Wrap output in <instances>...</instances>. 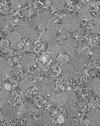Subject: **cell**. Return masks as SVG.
Listing matches in <instances>:
<instances>
[{
	"label": "cell",
	"mask_w": 100,
	"mask_h": 126,
	"mask_svg": "<svg viewBox=\"0 0 100 126\" xmlns=\"http://www.w3.org/2000/svg\"><path fill=\"white\" fill-rule=\"evenodd\" d=\"M10 23H11V25L13 26V27H17L18 25L20 24V18L19 17H14V18H10Z\"/></svg>",
	"instance_id": "8"
},
{
	"label": "cell",
	"mask_w": 100,
	"mask_h": 126,
	"mask_svg": "<svg viewBox=\"0 0 100 126\" xmlns=\"http://www.w3.org/2000/svg\"><path fill=\"white\" fill-rule=\"evenodd\" d=\"M79 110L81 111V112H83V113H87V112L90 110V108H89V106H88V104H85L81 107V108H79Z\"/></svg>",
	"instance_id": "17"
},
{
	"label": "cell",
	"mask_w": 100,
	"mask_h": 126,
	"mask_svg": "<svg viewBox=\"0 0 100 126\" xmlns=\"http://www.w3.org/2000/svg\"><path fill=\"white\" fill-rule=\"evenodd\" d=\"M68 85H69V90H73L75 91L76 89H78V82L74 79H70L68 81Z\"/></svg>",
	"instance_id": "5"
},
{
	"label": "cell",
	"mask_w": 100,
	"mask_h": 126,
	"mask_svg": "<svg viewBox=\"0 0 100 126\" xmlns=\"http://www.w3.org/2000/svg\"><path fill=\"white\" fill-rule=\"evenodd\" d=\"M28 70H29V74L37 75V73H38V67L36 66V65H35V66H31Z\"/></svg>",
	"instance_id": "11"
},
{
	"label": "cell",
	"mask_w": 100,
	"mask_h": 126,
	"mask_svg": "<svg viewBox=\"0 0 100 126\" xmlns=\"http://www.w3.org/2000/svg\"><path fill=\"white\" fill-rule=\"evenodd\" d=\"M81 52L84 53L85 55H87V54H89L90 52H91V49H90V47H88V46H85V47H83V48H82V50H81Z\"/></svg>",
	"instance_id": "20"
},
{
	"label": "cell",
	"mask_w": 100,
	"mask_h": 126,
	"mask_svg": "<svg viewBox=\"0 0 100 126\" xmlns=\"http://www.w3.org/2000/svg\"><path fill=\"white\" fill-rule=\"evenodd\" d=\"M72 55L68 52H64L62 54H58L57 57H56V63L58 65H62V63H65V62H69L71 59Z\"/></svg>",
	"instance_id": "1"
},
{
	"label": "cell",
	"mask_w": 100,
	"mask_h": 126,
	"mask_svg": "<svg viewBox=\"0 0 100 126\" xmlns=\"http://www.w3.org/2000/svg\"><path fill=\"white\" fill-rule=\"evenodd\" d=\"M21 42H23L25 45H31L32 44V40H31V38H29V37H24V38H22V40H21Z\"/></svg>",
	"instance_id": "15"
},
{
	"label": "cell",
	"mask_w": 100,
	"mask_h": 126,
	"mask_svg": "<svg viewBox=\"0 0 100 126\" xmlns=\"http://www.w3.org/2000/svg\"><path fill=\"white\" fill-rule=\"evenodd\" d=\"M61 92H63V91L60 88H55V89H54V93H55V94H60Z\"/></svg>",
	"instance_id": "24"
},
{
	"label": "cell",
	"mask_w": 100,
	"mask_h": 126,
	"mask_svg": "<svg viewBox=\"0 0 100 126\" xmlns=\"http://www.w3.org/2000/svg\"><path fill=\"white\" fill-rule=\"evenodd\" d=\"M69 36H70L69 33L66 32L64 29H61L56 34V41H57V43H62L63 41H65V40H67L69 38Z\"/></svg>",
	"instance_id": "2"
},
{
	"label": "cell",
	"mask_w": 100,
	"mask_h": 126,
	"mask_svg": "<svg viewBox=\"0 0 100 126\" xmlns=\"http://www.w3.org/2000/svg\"><path fill=\"white\" fill-rule=\"evenodd\" d=\"M22 97L20 94H17L16 95V97L14 98V100H13V102H14V104H16V103H20V102H22Z\"/></svg>",
	"instance_id": "19"
},
{
	"label": "cell",
	"mask_w": 100,
	"mask_h": 126,
	"mask_svg": "<svg viewBox=\"0 0 100 126\" xmlns=\"http://www.w3.org/2000/svg\"><path fill=\"white\" fill-rule=\"evenodd\" d=\"M77 74L79 75V77H80V76H83V75H85V74H84V69H80V70L78 71V73H77Z\"/></svg>",
	"instance_id": "25"
},
{
	"label": "cell",
	"mask_w": 100,
	"mask_h": 126,
	"mask_svg": "<svg viewBox=\"0 0 100 126\" xmlns=\"http://www.w3.org/2000/svg\"><path fill=\"white\" fill-rule=\"evenodd\" d=\"M72 37H73L74 39H76V40H78V39H80V37H81V30L80 29H78L77 31H75V32L71 35Z\"/></svg>",
	"instance_id": "14"
},
{
	"label": "cell",
	"mask_w": 100,
	"mask_h": 126,
	"mask_svg": "<svg viewBox=\"0 0 100 126\" xmlns=\"http://www.w3.org/2000/svg\"><path fill=\"white\" fill-rule=\"evenodd\" d=\"M66 118L64 116H63L62 114H59L58 115V117H57V120H56V123L57 124H62L63 122H64V120H65Z\"/></svg>",
	"instance_id": "16"
},
{
	"label": "cell",
	"mask_w": 100,
	"mask_h": 126,
	"mask_svg": "<svg viewBox=\"0 0 100 126\" xmlns=\"http://www.w3.org/2000/svg\"><path fill=\"white\" fill-rule=\"evenodd\" d=\"M44 98L46 99V100H49V99H50V94H49V93L44 94Z\"/></svg>",
	"instance_id": "26"
},
{
	"label": "cell",
	"mask_w": 100,
	"mask_h": 126,
	"mask_svg": "<svg viewBox=\"0 0 100 126\" xmlns=\"http://www.w3.org/2000/svg\"><path fill=\"white\" fill-rule=\"evenodd\" d=\"M80 125H86L87 126L89 124V121H88V118H87V116H86L85 114H83V116L80 118V122H79Z\"/></svg>",
	"instance_id": "9"
},
{
	"label": "cell",
	"mask_w": 100,
	"mask_h": 126,
	"mask_svg": "<svg viewBox=\"0 0 100 126\" xmlns=\"http://www.w3.org/2000/svg\"><path fill=\"white\" fill-rule=\"evenodd\" d=\"M27 78H28V80L30 81V82H35V81L37 80V76L33 75V74H28L27 75Z\"/></svg>",
	"instance_id": "18"
},
{
	"label": "cell",
	"mask_w": 100,
	"mask_h": 126,
	"mask_svg": "<svg viewBox=\"0 0 100 126\" xmlns=\"http://www.w3.org/2000/svg\"><path fill=\"white\" fill-rule=\"evenodd\" d=\"M72 121H73V123H74L75 125H78L79 122H80V120H79V118H78V116H74L73 118H72Z\"/></svg>",
	"instance_id": "22"
},
{
	"label": "cell",
	"mask_w": 100,
	"mask_h": 126,
	"mask_svg": "<svg viewBox=\"0 0 100 126\" xmlns=\"http://www.w3.org/2000/svg\"><path fill=\"white\" fill-rule=\"evenodd\" d=\"M45 30H46V28H44V27L40 26V25L36 27V31L38 32V35L39 36H43V33L45 32Z\"/></svg>",
	"instance_id": "13"
},
{
	"label": "cell",
	"mask_w": 100,
	"mask_h": 126,
	"mask_svg": "<svg viewBox=\"0 0 100 126\" xmlns=\"http://www.w3.org/2000/svg\"><path fill=\"white\" fill-rule=\"evenodd\" d=\"M51 74L53 77H59L61 74V66L58 65L57 63L54 64L52 67H51Z\"/></svg>",
	"instance_id": "3"
},
{
	"label": "cell",
	"mask_w": 100,
	"mask_h": 126,
	"mask_svg": "<svg viewBox=\"0 0 100 126\" xmlns=\"http://www.w3.org/2000/svg\"><path fill=\"white\" fill-rule=\"evenodd\" d=\"M87 80H88V77H87V76L83 75V76H80V77H79V79L77 80V82H78V85H79V84L86 83V82H87Z\"/></svg>",
	"instance_id": "12"
},
{
	"label": "cell",
	"mask_w": 100,
	"mask_h": 126,
	"mask_svg": "<svg viewBox=\"0 0 100 126\" xmlns=\"http://www.w3.org/2000/svg\"><path fill=\"white\" fill-rule=\"evenodd\" d=\"M38 93H39V91H38V89L36 87H30L28 90H27V96L34 97L35 95H37Z\"/></svg>",
	"instance_id": "6"
},
{
	"label": "cell",
	"mask_w": 100,
	"mask_h": 126,
	"mask_svg": "<svg viewBox=\"0 0 100 126\" xmlns=\"http://www.w3.org/2000/svg\"><path fill=\"white\" fill-rule=\"evenodd\" d=\"M30 115H31V117H32L33 119L38 120V119H40V117H41L42 112L40 110H38V109H36V108H34V109H32L30 111Z\"/></svg>",
	"instance_id": "4"
},
{
	"label": "cell",
	"mask_w": 100,
	"mask_h": 126,
	"mask_svg": "<svg viewBox=\"0 0 100 126\" xmlns=\"http://www.w3.org/2000/svg\"><path fill=\"white\" fill-rule=\"evenodd\" d=\"M9 43L6 39H2L1 40V44H0V46H1V50H4V49H7V47H9Z\"/></svg>",
	"instance_id": "10"
},
{
	"label": "cell",
	"mask_w": 100,
	"mask_h": 126,
	"mask_svg": "<svg viewBox=\"0 0 100 126\" xmlns=\"http://www.w3.org/2000/svg\"><path fill=\"white\" fill-rule=\"evenodd\" d=\"M87 24H88V20L87 19H83L82 21H81V23H80V29L81 28H86V26H87Z\"/></svg>",
	"instance_id": "21"
},
{
	"label": "cell",
	"mask_w": 100,
	"mask_h": 126,
	"mask_svg": "<svg viewBox=\"0 0 100 126\" xmlns=\"http://www.w3.org/2000/svg\"><path fill=\"white\" fill-rule=\"evenodd\" d=\"M85 67H88V68H97L99 67V61H96V60H91L88 64H86Z\"/></svg>",
	"instance_id": "7"
},
{
	"label": "cell",
	"mask_w": 100,
	"mask_h": 126,
	"mask_svg": "<svg viewBox=\"0 0 100 126\" xmlns=\"http://www.w3.org/2000/svg\"><path fill=\"white\" fill-rule=\"evenodd\" d=\"M0 124H1V125H8V124H10V123H8L7 121L2 117V115H1V121H0Z\"/></svg>",
	"instance_id": "23"
}]
</instances>
